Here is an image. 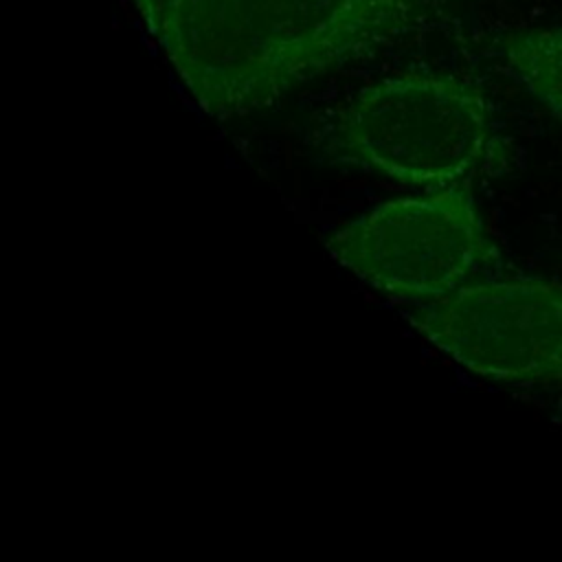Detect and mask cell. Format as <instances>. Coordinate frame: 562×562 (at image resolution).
<instances>
[{"label":"cell","mask_w":562,"mask_h":562,"mask_svg":"<svg viewBox=\"0 0 562 562\" xmlns=\"http://www.w3.org/2000/svg\"><path fill=\"white\" fill-rule=\"evenodd\" d=\"M454 0H136L173 70L215 119L294 88L439 18Z\"/></svg>","instance_id":"6da1fadb"},{"label":"cell","mask_w":562,"mask_h":562,"mask_svg":"<svg viewBox=\"0 0 562 562\" xmlns=\"http://www.w3.org/2000/svg\"><path fill=\"white\" fill-rule=\"evenodd\" d=\"M327 162L386 180L443 189L503 158L490 103L454 75L406 72L340 101L314 134Z\"/></svg>","instance_id":"7a4b0ae2"},{"label":"cell","mask_w":562,"mask_h":562,"mask_svg":"<svg viewBox=\"0 0 562 562\" xmlns=\"http://www.w3.org/2000/svg\"><path fill=\"white\" fill-rule=\"evenodd\" d=\"M325 246L367 285L415 303L454 292L498 257L465 184L382 202L342 224Z\"/></svg>","instance_id":"3957f363"},{"label":"cell","mask_w":562,"mask_h":562,"mask_svg":"<svg viewBox=\"0 0 562 562\" xmlns=\"http://www.w3.org/2000/svg\"><path fill=\"white\" fill-rule=\"evenodd\" d=\"M406 321L463 369L503 382H562V283L494 279L415 303Z\"/></svg>","instance_id":"277c9868"},{"label":"cell","mask_w":562,"mask_h":562,"mask_svg":"<svg viewBox=\"0 0 562 562\" xmlns=\"http://www.w3.org/2000/svg\"><path fill=\"white\" fill-rule=\"evenodd\" d=\"M501 55L514 77L562 121V29L509 33Z\"/></svg>","instance_id":"5b68a950"}]
</instances>
